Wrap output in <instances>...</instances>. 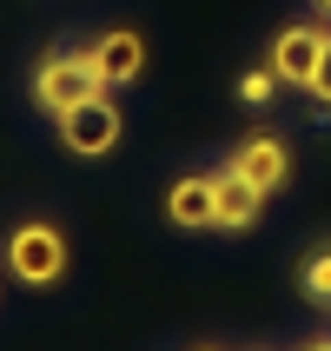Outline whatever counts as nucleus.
I'll return each mask as SVG.
<instances>
[{"mask_svg": "<svg viewBox=\"0 0 331 351\" xmlns=\"http://www.w3.org/2000/svg\"><path fill=\"white\" fill-rule=\"evenodd\" d=\"M305 93L318 99V106H331V47H325V60H318V73H312V86Z\"/></svg>", "mask_w": 331, "mask_h": 351, "instance_id": "9b49d317", "label": "nucleus"}, {"mask_svg": "<svg viewBox=\"0 0 331 351\" xmlns=\"http://www.w3.org/2000/svg\"><path fill=\"white\" fill-rule=\"evenodd\" d=\"M66 265H73V252H66V232L53 219H20L7 232V272L20 285H60Z\"/></svg>", "mask_w": 331, "mask_h": 351, "instance_id": "f257e3e1", "label": "nucleus"}, {"mask_svg": "<svg viewBox=\"0 0 331 351\" xmlns=\"http://www.w3.org/2000/svg\"><path fill=\"white\" fill-rule=\"evenodd\" d=\"M238 179H252L258 193H278L285 179H292V146L278 133H252V139H238L232 146V159H225Z\"/></svg>", "mask_w": 331, "mask_h": 351, "instance_id": "423d86ee", "label": "nucleus"}, {"mask_svg": "<svg viewBox=\"0 0 331 351\" xmlns=\"http://www.w3.org/2000/svg\"><path fill=\"white\" fill-rule=\"evenodd\" d=\"M53 126H60V146H66V153H79V159H106V153L119 146V133H126V119H119L113 93L79 99L73 113H60Z\"/></svg>", "mask_w": 331, "mask_h": 351, "instance_id": "7ed1b4c3", "label": "nucleus"}, {"mask_svg": "<svg viewBox=\"0 0 331 351\" xmlns=\"http://www.w3.org/2000/svg\"><path fill=\"white\" fill-rule=\"evenodd\" d=\"M305 298H312V305H331V252L305 258Z\"/></svg>", "mask_w": 331, "mask_h": 351, "instance_id": "1a4fd4ad", "label": "nucleus"}, {"mask_svg": "<svg viewBox=\"0 0 331 351\" xmlns=\"http://www.w3.org/2000/svg\"><path fill=\"white\" fill-rule=\"evenodd\" d=\"M212 199H219V226H225V232H245V226L258 219V206H265V193H258L252 179H238L232 166L212 173Z\"/></svg>", "mask_w": 331, "mask_h": 351, "instance_id": "6e6552de", "label": "nucleus"}, {"mask_svg": "<svg viewBox=\"0 0 331 351\" xmlns=\"http://www.w3.org/2000/svg\"><path fill=\"white\" fill-rule=\"evenodd\" d=\"M325 47H331V27H285V34L272 40V66L278 73V86H312V73H318V60H325Z\"/></svg>", "mask_w": 331, "mask_h": 351, "instance_id": "20e7f679", "label": "nucleus"}, {"mask_svg": "<svg viewBox=\"0 0 331 351\" xmlns=\"http://www.w3.org/2000/svg\"><path fill=\"white\" fill-rule=\"evenodd\" d=\"M93 93H106L93 80V66H86V47H73V53H47L34 66V106L47 119H60V113H73L79 99H93Z\"/></svg>", "mask_w": 331, "mask_h": 351, "instance_id": "f03ea898", "label": "nucleus"}, {"mask_svg": "<svg viewBox=\"0 0 331 351\" xmlns=\"http://www.w3.org/2000/svg\"><path fill=\"white\" fill-rule=\"evenodd\" d=\"M272 93H278V73H272V66H252V73L238 80V99H245V106H265Z\"/></svg>", "mask_w": 331, "mask_h": 351, "instance_id": "9d476101", "label": "nucleus"}, {"mask_svg": "<svg viewBox=\"0 0 331 351\" xmlns=\"http://www.w3.org/2000/svg\"><path fill=\"white\" fill-rule=\"evenodd\" d=\"M166 219H173V226H186V232H206V226H219L212 173H193V179H179L173 193H166Z\"/></svg>", "mask_w": 331, "mask_h": 351, "instance_id": "0eeeda50", "label": "nucleus"}, {"mask_svg": "<svg viewBox=\"0 0 331 351\" xmlns=\"http://www.w3.org/2000/svg\"><path fill=\"white\" fill-rule=\"evenodd\" d=\"M318 14H325V20H331V0H318Z\"/></svg>", "mask_w": 331, "mask_h": 351, "instance_id": "f8f14e48", "label": "nucleus"}, {"mask_svg": "<svg viewBox=\"0 0 331 351\" xmlns=\"http://www.w3.org/2000/svg\"><path fill=\"white\" fill-rule=\"evenodd\" d=\"M86 66H93V80L113 93V86H133L139 73H146V40L126 34V27H113V34H93L86 40Z\"/></svg>", "mask_w": 331, "mask_h": 351, "instance_id": "39448f33", "label": "nucleus"}]
</instances>
